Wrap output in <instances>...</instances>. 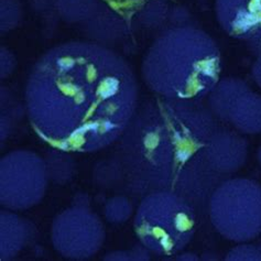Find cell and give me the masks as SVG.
Returning a JSON list of instances; mask_svg holds the SVG:
<instances>
[{
    "label": "cell",
    "mask_w": 261,
    "mask_h": 261,
    "mask_svg": "<svg viewBox=\"0 0 261 261\" xmlns=\"http://www.w3.org/2000/svg\"><path fill=\"white\" fill-rule=\"evenodd\" d=\"M32 8L40 12H56V7H54V0H30Z\"/></svg>",
    "instance_id": "obj_23"
},
{
    "label": "cell",
    "mask_w": 261,
    "mask_h": 261,
    "mask_svg": "<svg viewBox=\"0 0 261 261\" xmlns=\"http://www.w3.org/2000/svg\"><path fill=\"white\" fill-rule=\"evenodd\" d=\"M23 108L19 104L8 87H2V129L0 139L4 142L15 132L16 125L21 119Z\"/></svg>",
    "instance_id": "obj_15"
},
{
    "label": "cell",
    "mask_w": 261,
    "mask_h": 261,
    "mask_svg": "<svg viewBox=\"0 0 261 261\" xmlns=\"http://www.w3.org/2000/svg\"><path fill=\"white\" fill-rule=\"evenodd\" d=\"M212 225L219 235L245 244L261 235V185L244 177H228L213 192L207 204Z\"/></svg>",
    "instance_id": "obj_5"
},
{
    "label": "cell",
    "mask_w": 261,
    "mask_h": 261,
    "mask_svg": "<svg viewBox=\"0 0 261 261\" xmlns=\"http://www.w3.org/2000/svg\"><path fill=\"white\" fill-rule=\"evenodd\" d=\"M130 198L132 197L121 193L108 198L102 207L106 221L115 225L128 222L134 213V204Z\"/></svg>",
    "instance_id": "obj_17"
},
{
    "label": "cell",
    "mask_w": 261,
    "mask_h": 261,
    "mask_svg": "<svg viewBox=\"0 0 261 261\" xmlns=\"http://www.w3.org/2000/svg\"><path fill=\"white\" fill-rule=\"evenodd\" d=\"M221 123L203 100L156 96L140 102L112 154L121 175L119 193L140 201L169 191L194 207L207 205L226 180L207 158L208 141Z\"/></svg>",
    "instance_id": "obj_2"
},
{
    "label": "cell",
    "mask_w": 261,
    "mask_h": 261,
    "mask_svg": "<svg viewBox=\"0 0 261 261\" xmlns=\"http://www.w3.org/2000/svg\"><path fill=\"white\" fill-rule=\"evenodd\" d=\"M248 155V142L242 134L221 123L212 135L207 146V158L217 174L228 178L244 167Z\"/></svg>",
    "instance_id": "obj_10"
},
{
    "label": "cell",
    "mask_w": 261,
    "mask_h": 261,
    "mask_svg": "<svg viewBox=\"0 0 261 261\" xmlns=\"http://www.w3.org/2000/svg\"><path fill=\"white\" fill-rule=\"evenodd\" d=\"M139 105L129 62L111 47L71 41L32 66L24 108L33 132L51 148L94 153L118 141Z\"/></svg>",
    "instance_id": "obj_1"
},
{
    "label": "cell",
    "mask_w": 261,
    "mask_h": 261,
    "mask_svg": "<svg viewBox=\"0 0 261 261\" xmlns=\"http://www.w3.org/2000/svg\"><path fill=\"white\" fill-rule=\"evenodd\" d=\"M44 158L30 150H13L0 160V204L13 212L41 203L49 185Z\"/></svg>",
    "instance_id": "obj_6"
},
{
    "label": "cell",
    "mask_w": 261,
    "mask_h": 261,
    "mask_svg": "<svg viewBox=\"0 0 261 261\" xmlns=\"http://www.w3.org/2000/svg\"><path fill=\"white\" fill-rule=\"evenodd\" d=\"M207 106L216 118L244 135L261 134V95L243 80L221 79L207 96Z\"/></svg>",
    "instance_id": "obj_8"
},
{
    "label": "cell",
    "mask_w": 261,
    "mask_h": 261,
    "mask_svg": "<svg viewBox=\"0 0 261 261\" xmlns=\"http://www.w3.org/2000/svg\"><path fill=\"white\" fill-rule=\"evenodd\" d=\"M215 15L229 37L261 50V0H216Z\"/></svg>",
    "instance_id": "obj_9"
},
{
    "label": "cell",
    "mask_w": 261,
    "mask_h": 261,
    "mask_svg": "<svg viewBox=\"0 0 261 261\" xmlns=\"http://www.w3.org/2000/svg\"><path fill=\"white\" fill-rule=\"evenodd\" d=\"M23 18L20 0H0V32L8 33L18 28Z\"/></svg>",
    "instance_id": "obj_18"
},
{
    "label": "cell",
    "mask_w": 261,
    "mask_h": 261,
    "mask_svg": "<svg viewBox=\"0 0 261 261\" xmlns=\"http://www.w3.org/2000/svg\"><path fill=\"white\" fill-rule=\"evenodd\" d=\"M17 67V58L11 50L5 45L0 47V79L9 77Z\"/></svg>",
    "instance_id": "obj_22"
},
{
    "label": "cell",
    "mask_w": 261,
    "mask_h": 261,
    "mask_svg": "<svg viewBox=\"0 0 261 261\" xmlns=\"http://www.w3.org/2000/svg\"><path fill=\"white\" fill-rule=\"evenodd\" d=\"M82 31L91 42L108 46L118 42L127 34L128 27L119 11L105 3L95 15L81 24Z\"/></svg>",
    "instance_id": "obj_12"
},
{
    "label": "cell",
    "mask_w": 261,
    "mask_h": 261,
    "mask_svg": "<svg viewBox=\"0 0 261 261\" xmlns=\"http://www.w3.org/2000/svg\"><path fill=\"white\" fill-rule=\"evenodd\" d=\"M193 205L173 192H153L140 200L134 218L139 243L152 255L172 257L187 247L197 230Z\"/></svg>",
    "instance_id": "obj_4"
},
{
    "label": "cell",
    "mask_w": 261,
    "mask_h": 261,
    "mask_svg": "<svg viewBox=\"0 0 261 261\" xmlns=\"http://www.w3.org/2000/svg\"><path fill=\"white\" fill-rule=\"evenodd\" d=\"M33 224L13 211L0 212V259L8 261L15 259L34 236Z\"/></svg>",
    "instance_id": "obj_11"
},
{
    "label": "cell",
    "mask_w": 261,
    "mask_h": 261,
    "mask_svg": "<svg viewBox=\"0 0 261 261\" xmlns=\"http://www.w3.org/2000/svg\"><path fill=\"white\" fill-rule=\"evenodd\" d=\"M106 230L100 217L87 206L72 205L61 212L51 225L52 245L62 257L87 260L105 243Z\"/></svg>",
    "instance_id": "obj_7"
},
{
    "label": "cell",
    "mask_w": 261,
    "mask_h": 261,
    "mask_svg": "<svg viewBox=\"0 0 261 261\" xmlns=\"http://www.w3.org/2000/svg\"><path fill=\"white\" fill-rule=\"evenodd\" d=\"M251 74L258 86L261 87V54L259 56V59L256 61V63L252 66Z\"/></svg>",
    "instance_id": "obj_24"
},
{
    "label": "cell",
    "mask_w": 261,
    "mask_h": 261,
    "mask_svg": "<svg viewBox=\"0 0 261 261\" xmlns=\"http://www.w3.org/2000/svg\"><path fill=\"white\" fill-rule=\"evenodd\" d=\"M151 252L142 244L135 245L129 250H114L107 252L102 258L104 261H132V260H150Z\"/></svg>",
    "instance_id": "obj_20"
},
{
    "label": "cell",
    "mask_w": 261,
    "mask_h": 261,
    "mask_svg": "<svg viewBox=\"0 0 261 261\" xmlns=\"http://www.w3.org/2000/svg\"><path fill=\"white\" fill-rule=\"evenodd\" d=\"M168 16V8L166 4L159 2V0H156V2L153 0V2L147 4L138 12L139 21L143 25H146L147 28L161 24Z\"/></svg>",
    "instance_id": "obj_19"
},
{
    "label": "cell",
    "mask_w": 261,
    "mask_h": 261,
    "mask_svg": "<svg viewBox=\"0 0 261 261\" xmlns=\"http://www.w3.org/2000/svg\"><path fill=\"white\" fill-rule=\"evenodd\" d=\"M222 54L215 40L194 25L171 27L158 36L142 61V79L156 96L204 100L221 80Z\"/></svg>",
    "instance_id": "obj_3"
},
{
    "label": "cell",
    "mask_w": 261,
    "mask_h": 261,
    "mask_svg": "<svg viewBox=\"0 0 261 261\" xmlns=\"http://www.w3.org/2000/svg\"><path fill=\"white\" fill-rule=\"evenodd\" d=\"M44 161L49 180L56 185L71 183L77 174V163L71 152L52 148L45 153Z\"/></svg>",
    "instance_id": "obj_13"
},
{
    "label": "cell",
    "mask_w": 261,
    "mask_h": 261,
    "mask_svg": "<svg viewBox=\"0 0 261 261\" xmlns=\"http://www.w3.org/2000/svg\"><path fill=\"white\" fill-rule=\"evenodd\" d=\"M73 205L87 206V207H89V196L86 193H79L74 197Z\"/></svg>",
    "instance_id": "obj_25"
},
{
    "label": "cell",
    "mask_w": 261,
    "mask_h": 261,
    "mask_svg": "<svg viewBox=\"0 0 261 261\" xmlns=\"http://www.w3.org/2000/svg\"><path fill=\"white\" fill-rule=\"evenodd\" d=\"M175 259H176V260L196 261V260H198V257L195 255V253H192V252H183V253H177Z\"/></svg>",
    "instance_id": "obj_26"
},
{
    "label": "cell",
    "mask_w": 261,
    "mask_h": 261,
    "mask_svg": "<svg viewBox=\"0 0 261 261\" xmlns=\"http://www.w3.org/2000/svg\"><path fill=\"white\" fill-rule=\"evenodd\" d=\"M121 175L113 156L98 161L93 169V182L101 190H111L119 193Z\"/></svg>",
    "instance_id": "obj_16"
},
{
    "label": "cell",
    "mask_w": 261,
    "mask_h": 261,
    "mask_svg": "<svg viewBox=\"0 0 261 261\" xmlns=\"http://www.w3.org/2000/svg\"><path fill=\"white\" fill-rule=\"evenodd\" d=\"M104 4L102 0H54L59 18L67 23H84Z\"/></svg>",
    "instance_id": "obj_14"
},
{
    "label": "cell",
    "mask_w": 261,
    "mask_h": 261,
    "mask_svg": "<svg viewBox=\"0 0 261 261\" xmlns=\"http://www.w3.org/2000/svg\"><path fill=\"white\" fill-rule=\"evenodd\" d=\"M227 261H243V260H261V250L256 246L239 245L229 250L225 258Z\"/></svg>",
    "instance_id": "obj_21"
}]
</instances>
